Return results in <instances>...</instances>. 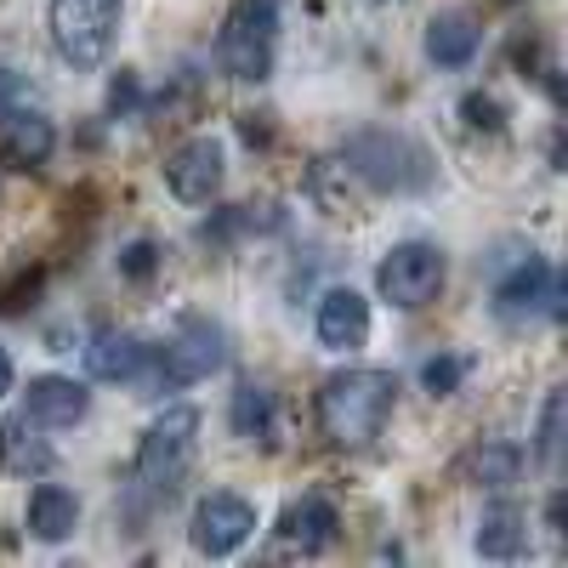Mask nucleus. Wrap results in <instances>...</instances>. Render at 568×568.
Masks as SVG:
<instances>
[{
	"instance_id": "1",
	"label": "nucleus",
	"mask_w": 568,
	"mask_h": 568,
	"mask_svg": "<svg viewBox=\"0 0 568 568\" xmlns=\"http://www.w3.org/2000/svg\"><path fill=\"white\" fill-rule=\"evenodd\" d=\"M393 404H398L393 369H342L318 387V433L336 449H364L382 438Z\"/></svg>"
},
{
	"instance_id": "2",
	"label": "nucleus",
	"mask_w": 568,
	"mask_h": 568,
	"mask_svg": "<svg viewBox=\"0 0 568 568\" xmlns=\"http://www.w3.org/2000/svg\"><path fill=\"white\" fill-rule=\"evenodd\" d=\"M194 449H200V409L171 404L165 415L149 420V433L136 444V478L154 495H171L187 478V466H194Z\"/></svg>"
},
{
	"instance_id": "3",
	"label": "nucleus",
	"mask_w": 568,
	"mask_h": 568,
	"mask_svg": "<svg viewBox=\"0 0 568 568\" xmlns=\"http://www.w3.org/2000/svg\"><path fill=\"white\" fill-rule=\"evenodd\" d=\"M278 52V0H240L216 34V58L233 80H267Z\"/></svg>"
},
{
	"instance_id": "4",
	"label": "nucleus",
	"mask_w": 568,
	"mask_h": 568,
	"mask_svg": "<svg viewBox=\"0 0 568 568\" xmlns=\"http://www.w3.org/2000/svg\"><path fill=\"white\" fill-rule=\"evenodd\" d=\"M125 0H52V45L74 69H98L114 52Z\"/></svg>"
},
{
	"instance_id": "5",
	"label": "nucleus",
	"mask_w": 568,
	"mask_h": 568,
	"mask_svg": "<svg viewBox=\"0 0 568 568\" xmlns=\"http://www.w3.org/2000/svg\"><path fill=\"white\" fill-rule=\"evenodd\" d=\"M347 165L382 187V194H409V187H426L433 182V160H426L420 142L398 136V131H364L347 142Z\"/></svg>"
},
{
	"instance_id": "6",
	"label": "nucleus",
	"mask_w": 568,
	"mask_h": 568,
	"mask_svg": "<svg viewBox=\"0 0 568 568\" xmlns=\"http://www.w3.org/2000/svg\"><path fill=\"white\" fill-rule=\"evenodd\" d=\"M444 278H449V267H444V251L438 245L404 240V245H393L382 256V267H375V291H382V302L415 313V307L444 296Z\"/></svg>"
},
{
	"instance_id": "7",
	"label": "nucleus",
	"mask_w": 568,
	"mask_h": 568,
	"mask_svg": "<svg viewBox=\"0 0 568 568\" xmlns=\"http://www.w3.org/2000/svg\"><path fill=\"white\" fill-rule=\"evenodd\" d=\"M251 535H256V506L233 489H211L187 517V540L200 557H233Z\"/></svg>"
},
{
	"instance_id": "8",
	"label": "nucleus",
	"mask_w": 568,
	"mask_h": 568,
	"mask_svg": "<svg viewBox=\"0 0 568 568\" xmlns=\"http://www.w3.org/2000/svg\"><path fill=\"white\" fill-rule=\"evenodd\" d=\"M227 358L222 347V324L211 318H182V329L160 347V387H194L205 375H216Z\"/></svg>"
},
{
	"instance_id": "9",
	"label": "nucleus",
	"mask_w": 568,
	"mask_h": 568,
	"mask_svg": "<svg viewBox=\"0 0 568 568\" xmlns=\"http://www.w3.org/2000/svg\"><path fill=\"white\" fill-rule=\"evenodd\" d=\"M222 142L216 136H187L182 149L165 160V187L182 205H211L222 194Z\"/></svg>"
},
{
	"instance_id": "10",
	"label": "nucleus",
	"mask_w": 568,
	"mask_h": 568,
	"mask_svg": "<svg viewBox=\"0 0 568 568\" xmlns=\"http://www.w3.org/2000/svg\"><path fill=\"white\" fill-rule=\"evenodd\" d=\"M495 307L506 318H529V313H546V318H562V273L546 267L540 256L529 262H517L506 278H500V291H495Z\"/></svg>"
},
{
	"instance_id": "11",
	"label": "nucleus",
	"mask_w": 568,
	"mask_h": 568,
	"mask_svg": "<svg viewBox=\"0 0 568 568\" xmlns=\"http://www.w3.org/2000/svg\"><path fill=\"white\" fill-rule=\"evenodd\" d=\"M336 535H342V511H336V500H329V495H302V500L284 506V517H278V540L291 546V551H302V557L329 551V546H336Z\"/></svg>"
},
{
	"instance_id": "12",
	"label": "nucleus",
	"mask_w": 568,
	"mask_h": 568,
	"mask_svg": "<svg viewBox=\"0 0 568 568\" xmlns=\"http://www.w3.org/2000/svg\"><path fill=\"white\" fill-rule=\"evenodd\" d=\"M52 149H58L52 120L0 98V160H12V165H45V160H52Z\"/></svg>"
},
{
	"instance_id": "13",
	"label": "nucleus",
	"mask_w": 568,
	"mask_h": 568,
	"mask_svg": "<svg viewBox=\"0 0 568 568\" xmlns=\"http://www.w3.org/2000/svg\"><path fill=\"white\" fill-rule=\"evenodd\" d=\"M91 409V393L80 382H69V375H34L29 393H23V415L34 426H52V433H63V426H80Z\"/></svg>"
},
{
	"instance_id": "14",
	"label": "nucleus",
	"mask_w": 568,
	"mask_h": 568,
	"mask_svg": "<svg viewBox=\"0 0 568 568\" xmlns=\"http://www.w3.org/2000/svg\"><path fill=\"white\" fill-rule=\"evenodd\" d=\"M318 342L329 353H353L369 342V302L358 291H329L318 302Z\"/></svg>"
},
{
	"instance_id": "15",
	"label": "nucleus",
	"mask_w": 568,
	"mask_h": 568,
	"mask_svg": "<svg viewBox=\"0 0 568 568\" xmlns=\"http://www.w3.org/2000/svg\"><path fill=\"white\" fill-rule=\"evenodd\" d=\"M142 364H149V347H142L131 329H91L85 369L98 375V382H136Z\"/></svg>"
},
{
	"instance_id": "16",
	"label": "nucleus",
	"mask_w": 568,
	"mask_h": 568,
	"mask_svg": "<svg viewBox=\"0 0 568 568\" xmlns=\"http://www.w3.org/2000/svg\"><path fill=\"white\" fill-rule=\"evenodd\" d=\"M52 444L40 438V426L29 415H12L0 420V466L18 471V478H40V471H52Z\"/></svg>"
},
{
	"instance_id": "17",
	"label": "nucleus",
	"mask_w": 568,
	"mask_h": 568,
	"mask_svg": "<svg viewBox=\"0 0 568 568\" xmlns=\"http://www.w3.org/2000/svg\"><path fill=\"white\" fill-rule=\"evenodd\" d=\"M478 23H471L466 12H438L433 23H426V58H433L438 69H466L471 58H478Z\"/></svg>"
},
{
	"instance_id": "18",
	"label": "nucleus",
	"mask_w": 568,
	"mask_h": 568,
	"mask_svg": "<svg viewBox=\"0 0 568 568\" xmlns=\"http://www.w3.org/2000/svg\"><path fill=\"white\" fill-rule=\"evenodd\" d=\"M80 529V500L63 489V484H40L29 495V535L45 540V546H58Z\"/></svg>"
},
{
	"instance_id": "19",
	"label": "nucleus",
	"mask_w": 568,
	"mask_h": 568,
	"mask_svg": "<svg viewBox=\"0 0 568 568\" xmlns=\"http://www.w3.org/2000/svg\"><path fill=\"white\" fill-rule=\"evenodd\" d=\"M460 478L478 484V489H511L517 478H524V449L517 444H478L460 455Z\"/></svg>"
},
{
	"instance_id": "20",
	"label": "nucleus",
	"mask_w": 568,
	"mask_h": 568,
	"mask_svg": "<svg viewBox=\"0 0 568 568\" xmlns=\"http://www.w3.org/2000/svg\"><path fill=\"white\" fill-rule=\"evenodd\" d=\"M227 420H233V438H245V444H262L267 449L278 438V404H273L267 387H240V393H233Z\"/></svg>"
},
{
	"instance_id": "21",
	"label": "nucleus",
	"mask_w": 568,
	"mask_h": 568,
	"mask_svg": "<svg viewBox=\"0 0 568 568\" xmlns=\"http://www.w3.org/2000/svg\"><path fill=\"white\" fill-rule=\"evenodd\" d=\"M524 540H529V517L517 511L511 500H500V506L484 511V524H478V551L484 557H517V551H524Z\"/></svg>"
},
{
	"instance_id": "22",
	"label": "nucleus",
	"mask_w": 568,
	"mask_h": 568,
	"mask_svg": "<svg viewBox=\"0 0 568 568\" xmlns=\"http://www.w3.org/2000/svg\"><path fill=\"white\" fill-rule=\"evenodd\" d=\"M535 460H540V466H557V460H562V393H546V404H540Z\"/></svg>"
},
{
	"instance_id": "23",
	"label": "nucleus",
	"mask_w": 568,
	"mask_h": 568,
	"mask_svg": "<svg viewBox=\"0 0 568 568\" xmlns=\"http://www.w3.org/2000/svg\"><path fill=\"white\" fill-rule=\"evenodd\" d=\"M460 375H466L460 358H433V364L420 369V382H426V393H433V398H449L460 387Z\"/></svg>"
},
{
	"instance_id": "24",
	"label": "nucleus",
	"mask_w": 568,
	"mask_h": 568,
	"mask_svg": "<svg viewBox=\"0 0 568 568\" xmlns=\"http://www.w3.org/2000/svg\"><path fill=\"white\" fill-rule=\"evenodd\" d=\"M460 114H466L471 131H500V125H506V109H500L495 98H484V91H471V98L460 103Z\"/></svg>"
},
{
	"instance_id": "25",
	"label": "nucleus",
	"mask_w": 568,
	"mask_h": 568,
	"mask_svg": "<svg viewBox=\"0 0 568 568\" xmlns=\"http://www.w3.org/2000/svg\"><path fill=\"white\" fill-rule=\"evenodd\" d=\"M154 267H160V251H154L149 240H136V245L120 251V273H125V278H149Z\"/></svg>"
},
{
	"instance_id": "26",
	"label": "nucleus",
	"mask_w": 568,
	"mask_h": 568,
	"mask_svg": "<svg viewBox=\"0 0 568 568\" xmlns=\"http://www.w3.org/2000/svg\"><path fill=\"white\" fill-rule=\"evenodd\" d=\"M12 382H18V369H12V353H7V347H0V398H7V393H12Z\"/></svg>"
}]
</instances>
